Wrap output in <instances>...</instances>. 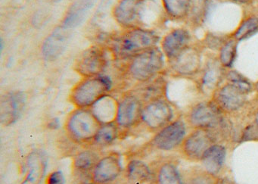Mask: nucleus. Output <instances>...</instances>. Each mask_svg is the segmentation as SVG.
<instances>
[{"mask_svg": "<svg viewBox=\"0 0 258 184\" xmlns=\"http://www.w3.org/2000/svg\"><path fill=\"white\" fill-rule=\"evenodd\" d=\"M112 88V81L105 75L84 78L72 88L69 100L77 108H90Z\"/></svg>", "mask_w": 258, "mask_h": 184, "instance_id": "obj_3", "label": "nucleus"}, {"mask_svg": "<svg viewBox=\"0 0 258 184\" xmlns=\"http://www.w3.org/2000/svg\"><path fill=\"white\" fill-rule=\"evenodd\" d=\"M226 71L219 62L217 54L208 53L200 72L193 79L198 91L203 96L211 98L224 82Z\"/></svg>", "mask_w": 258, "mask_h": 184, "instance_id": "obj_7", "label": "nucleus"}, {"mask_svg": "<svg viewBox=\"0 0 258 184\" xmlns=\"http://www.w3.org/2000/svg\"><path fill=\"white\" fill-rule=\"evenodd\" d=\"M117 105L118 101L111 95L107 94L92 105L90 109L102 125L115 121Z\"/></svg>", "mask_w": 258, "mask_h": 184, "instance_id": "obj_22", "label": "nucleus"}, {"mask_svg": "<svg viewBox=\"0 0 258 184\" xmlns=\"http://www.w3.org/2000/svg\"><path fill=\"white\" fill-rule=\"evenodd\" d=\"M126 180L131 184H147L152 181L153 174L150 167L145 161L132 159L125 170Z\"/></svg>", "mask_w": 258, "mask_h": 184, "instance_id": "obj_23", "label": "nucleus"}, {"mask_svg": "<svg viewBox=\"0 0 258 184\" xmlns=\"http://www.w3.org/2000/svg\"><path fill=\"white\" fill-rule=\"evenodd\" d=\"M101 125L90 108H77L66 120V134L75 143H89L93 141Z\"/></svg>", "mask_w": 258, "mask_h": 184, "instance_id": "obj_5", "label": "nucleus"}, {"mask_svg": "<svg viewBox=\"0 0 258 184\" xmlns=\"http://www.w3.org/2000/svg\"><path fill=\"white\" fill-rule=\"evenodd\" d=\"M60 126L59 120L58 118H54L49 122V125H48V127H49L50 129L55 130Z\"/></svg>", "mask_w": 258, "mask_h": 184, "instance_id": "obj_39", "label": "nucleus"}, {"mask_svg": "<svg viewBox=\"0 0 258 184\" xmlns=\"http://www.w3.org/2000/svg\"><path fill=\"white\" fill-rule=\"evenodd\" d=\"M227 150L220 143H214L204 153L200 163L202 168L213 176L218 177L224 168Z\"/></svg>", "mask_w": 258, "mask_h": 184, "instance_id": "obj_19", "label": "nucleus"}, {"mask_svg": "<svg viewBox=\"0 0 258 184\" xmlns=\"http://www.w3.org/2000/svg\"><path fill=\"white\" fill-rule=\"evenodd\" d=\"M122 172L120 157L117 154H109L98 161L93 169V179L96 184H113L120 178Z\"/></svg>", "mask_w": 258, "mask_h": 184, "instance_id": "obj_15", "label": "nucleus"}, {"mask_svg": "<svg viewBox=\"0 0 258 184\" xmlns=\"http://www.w3.org/2000/svg\"><path fill=\"white\" fill-rule=\"evenodd\" d=\"M120 128L116 122L102 124L92 143L98 147H106L113 144L119 137Z\"/></svg>", "mask_w": 258, "mask_h": 184, "instance_id": "obj_28", "label": "nucleus"}, {"mask_svg": "<svg viewBox=\"0 0 258 184\" xmlns=\"http://www.w3.org/2000/svg\"><path fill=\"white\" fill-rule=\"evenodd\" d=\"M195 40L188 28H176L169 31L161 41V49L167 62L176 58Z\"/></svg>", "mask_w": 258, "mask_h": 184, "instance_id": "obj_14", "label": "nucleus"}, {"mask_svg": "<svg viewBox=\"0 0 258 184\" xmlns=\"http://www.w3.org/2000/svg\"><path fill=\"white\" fill-rule=\"evenodd\" d=\"M251 121L258 125V105L255 107L251 113Z\"/></svg>", "mask_w": 258, "mask_h": 184, "instance_id": "obj_40", "label": "nucleus"}, {"mask_svg": "<svg viewBox=\"0 0 258 184\" xmlns=\"http://www.w3.org/2000/svg\"><path fill=\"white\" fill-rule=\"evenodd\" d=\"M187 135V125L184 119L176 118L156 132L152 140L155 149L170 152L179 149Z\"/></svg>", "mask_w": 258, "mask_h": 184, "instance_id": "obj_12", "label": "nucleus"}, {"mask_svg": "<svg viewBox=\"0 0 258 184\" xmlns=\"http://www.w3.org/2000/svg\"><path fill=\"white\" fill-rule=\"evenodd\" d=\"M212 0H191L189 13L185 21L188 29L196 30L205 24Z\"/></svg>", "mask_w": 258, "mask_h": 184, "instance_id": "obj_25", "label": "nucleus"}, {"mask_svg": "<svg viewBox=\"0 0 258 184\" xmlns=\"http://www.w3.org/2000/svg\"><path fill=\"white\" fill-rule=\"evenodd\" d=\"M184 184H216L217 177L210 174L203 168L189 169L183 176Z\"/></svg>", "mask_w": 258, "mask_h": 184, "instance_id": "obj_31", "label": "nucleus"}, {"mask_svg": "<svg viewBox=\"0 0 258 184\" xmlns=\"http://www.w3.org/2000/svg\"><path fill=\"white\" fill-rule=\"evenodd\" d=\"M144 102L134 93L123 95L117 105L115 122L120 129H131L141 122Z\"/></svg>", "mask_w": 258, "mask_h": 184, "instance_id": "obj_13", "label": "nucleus"}, {"mask_svg": "<svg viewBox=\"0 0 258 184\" xmlns=\"http://www.w3.org/2000/svg\"><path fill=\"white\" fill-rule=\"evenodd\" d=\"M175 108L167 98L156 99L144 104L141 122L154 132H158L176 119Z\"/></svg>", "mask_w": 258, "mask_h": 184, "instance_id": "obj_9", "label": "nucleus"}, {"mask_svg": "<svg viewBox=\"0 0 258 184\" xmlns=\"http://www.w3.org/2000/svg\"><path fill=\"white\" fill-rule=\"evenodd\" d=\"M158 34L149 28H135L122 34L116 42V50L122 58H133L135 55L158 46Z\"/></svg>", "mask_w": 258, "mask_h": 184, "instance_id": "obj_4", "label": "nucleus"}, {"mask_svg": "<svg viewBox=\"0 0 258 184\" xmlns=\"http://www.w3.org/2000/svg\"><path fill=\"white\" fill-rule=\"evenodd\" d=\"M258 32V17L250 10L244 12L239 24L229 35L238 43L247 40Z\"/></svg>", "mask_w": 258, "mask_h": 184, "instance_id": "obj_24", "label": "nucleus"}, {"mask_svg": "<svg viewBox=\"0 0 258 184\" xmlns=\"http://www.w3.org/2000/svg\"><path fill=\"white\" fill-rule=\"evenodd\" d=\"M246 142H258V125L253 122L246 125L240 134L239 143Z\"/></svg>", "mask_w": 258, "mask_h": 184, "instance_id": "obj_34", "label": "nucleus"}, {"mask_svg": "<svg viewBox=\"0 0 258 184\" xmlns=\"http://www.w3.org/2000/svg\"><path fill=\"white\" fill-rule=\"evenodd\" d=\"M143 0H119L113 9V17L123 28L140 27V11Z\"/></svg>", "mask_w": 258, "mask_h": 184, "instance_id": "obj_18", "label": "nucleus"}, {"mask_svg": "<svg viewBox=\"0 0 258 184\" xmlns=\"http://www.w3.org/2000/svg\"><path fill=\"white\" fill-rule=\"evenodd\" d=\"M64 174L61 170H55L49 173L46 178V184H64Z\"/></svg>", "mask_w": 258, "mask_h": 184, "instance_id": "obj_36", "label": "nucleus"}, {"mask_svg": "<svg viewBox=\"0 0 258 184\" xmlns=\"http://www.w3.org/2000/svg\"><path fill=\"white\" fill-rule=\"evenodd\" d=\"M229 34H217V33L208 32L205 37L199 41L202 47L205 50L212 52H218L223 46Z\"/></svg>", "mask_w": 258, "mask_h": 184, "instance_id": "obj_33", "label": "nucleus"}, {"mask_svg": "<svg viewBox=\"0 0 258 184\" xmlns=\"http://www.w3.org/2000/svg\"><path fill=\"white\" fill-rule=\"evenodd\" d=\"M216 184H236L235 181L232 180L231 178L228 176H218Z\"/></svg>", "mask_w": 258, "mask_h": 184, "instance_id": "obj_38", "label": "nucleus"}, {"mask_svg": "<svg viewBox=\"0 0 258 184\" xmlns=\"http://www.w3.org/2000/svg\"><path fill=\"white\" fill-rule=\"evenodd\" d=\"M225 81L231 83L239 87L249 95L254 93V83H252L248 78L238 71L231 69L226 71Z\"/></svg>", "mask_w": 258, "mask_h": 184, "instance_id": "obj_32", "label": "nucleus"}, {"mask_svg": "<svg viewBox=\"0 0 258 184\" xmlns=\"http://www.w3.org/2000/svg\"><path fill=\"white\" fill-rule=\"evenodd\" d=\"M167 60L158 46L147 49L131 58L127 73L137 82H149L161 75L165 69Z\"/></svg>", "mask_w": 258, "mask_h": 184, "instance_id": "obj_2", "label": "nucleus"}, {"mask_svg": "<svg viewBox=\"0 0 258 184\" xmlns=\"http://www.w3.org/2000/svg\"><path fill=\"white\" fill-rule=\"evenodd\" d=\"M71 29L60 25L55 28L42 45V55L47 61L58 59L67 49L69 40L72 37Z\"/></svg>", "mask_w": 258, "mask_h": 184, "instance_id": "obj_17", "label": "nucleus"}, {"mask_svg": "<svg viewBox=\"0 0 258 184\" xmlns=\"http://www.w3.org/2000/svg\"><path fill=\"white\" fill-rule=\"evenodd\" d=\"M216 143L215 137L209 130L193 129L187 134L179 149L184 159L200 162L207 149Z\"/></svg>", "mask_w": 258, "mask_h": 184, "instance_id": "obj_11", "label": "nucleus"}, {"mask_svg": "<svg viewBox=\"0 0 258 184\" xmlns=\"http://www.w3.org/2000/svg\"><path fill=\"white\" fill-rule=\"evenodd\" d=\"M238 43L229 34V37L217 53L219 62L226 70L232 69L235 63L238 55Z\"/></svg>", "mask_w": 258, "mask_h": 184, "instance_id": "obj_30", "label": "nucleus"}, {"mask_svg": "<svg viewBox=\"0 0 258 184\" xmlns=\"http://www.w3.org/2000/svg\"><path fill=\"white\" fill-rule=\"evenodd\" d=\"M99 159V154L95 151L90 149L81 151L74 157L72 170L93 173Z\"/></svg>", "mask_w": 258, "mask_h": 184, "instance_id": "obj_27", "label": "nucleus"}, {"mask_svg": "<svg viewBox=\"0 0 258 184\" xmlns=\"http://www.w3.org/2000/svg\"><path fill=\"white\" fill-rule=\"evenodd\" d=\"M250 10H251V11L253 12V13H254V14L258 17V6H256V7H253V6H251V7H250Z\"/></svg>", "mask_w": 258, "mask_h": 184, "instance_id": "obj_42", "label": "nucleus"}, {"mask_svg": "<svg viewBox=\"0 0 258 184\" xmlns=\"http://www.w3.org/2000/svg\"><path fill=\"white\" fill-rule=\"evenodd\" d=\"M250 95L229 82H223L210 99L226 116L238 114L248 104Z\"/></svg>", "mask_w": 258, "mask_h": 184, "instance_id": "obj_8", "label": "nucleus"}, {"mask_svg": "<svg viewBox=\"0 0 258 184\" xmlns=\"http://www.w3.org/2000/svg\"><path fill=\"white\" fill-rule=\"evenodd\" d=\"M204 52L199 41H195L176 58L167 62L169 73L176 78L194 79L203 66Z\"/></svg>", "mask_w": 258, "mask_h": 184, "instance_id": "obj_6", "label": "nucleus"}, {"mask_svg": "<svg viewBox=\"0 0 258 184\" xmlns=\"http://www.w3.org/2000/svg\"><path fill=\"white\" fill-rule=\"evenodd\" d=\"M108 64V55L103 48L93 46L78 55L74 63V69L84 78L103 75Z\"/></svg>", "mask_w": 258, "mask_h": 184, "instance_id": "obj_10", "label": "nucleus"}, {"mask_svg": "<svg viewBox=\"0 0 258 184\" xmlns=\"http://www.w3.org/2000/svg\"><path fill=\"white\" fill-rule=\"evenodd\" d=\"M26 99L23 92H10L4 95L0 103L1 123L6 126L16 123L25 109Z\"/></svg>", "mask_w": 258, "mask_h": 184, "instance_id": "obj_16", "label": "nucleus"}, {"mask_svg": "<svg viewBox=\"0 0 258 184\" xmlns=\"http://www.w3.org/2000/svg\"><path fill=\"white\" fill-rule=\"evenodd\" d=\"M166 17L174 22H185L189 13L191 0H161Z\"/></svg>", "mask_w": 258, "mask_h": 184, "instance_id": "obj_26", "label": "nucleus"}, {"mask_svg": "<svg viewBox=\"0 0 258 184\" xmlns=\"http://www.w3.org/2000/svg\"><path fill=\"white\" fill-rule=\"evenodd\" d=\"M257 1H258V0H257Z\"/></svg>", "mask_w": 258, "mask_h": 184, "instance_id": "obj_43", "label": "nucleus"}, {"mask_svg": "<svg viewBox=\"0 0 258 184\" xmlns=\"http://www.w3.org/2000/svg\"><path fill=\"white\" fill-rule=\"evenodd\" d=\"M222 1H226V2L232 3V4H236L238 6H242V7H250L253 5L255 0H222Z\"/></svg>", "mask_w": 258, "mask_h": 184, "instance_id": "obj_37", "label": "nucleus"}, {"mask_svg": "<svg viewBox=\"0 0 258 184\" xmlns=\"http://www.w3.org/2000/svg\"><path fill=\"white\" fill-rule=\"evenodd\" d=\"M227 116L220 111L211 99L193 104L187 110L184 120L187 126L193 129L209 130L218 140L219 137L224 136L229 127Z\"/></svg>", "mask_w": 258, "mask_h": 184, "instance_id": "obj_1", "label": "nucleus"}, {"mask_svg": "<svg viewBox=\"0 0 258 184\" xmlns=\"http://www.w3.org/2000/svg\"><path fill=\"white\" fill-rule=\"evenodd\" d=\"M96 0H75L66 13L61 25L69 29L79 26L92 8Z\"/></svg>", "mask_w": 258, "mask_h": 184, "instance_id": "obj_21", "label": "nucleus"}, {"mask_svg": "<svg viewBox=\"0 0 258 184\" xmlns=\"http://www.w3.org/2000/svg\"><path fill=\"white\" fill-rule=\"evenodd\" d=\"M72 184H96L93 173L72 170Z\"/></svg>", "mask_w": 258, "mask_h": 184, "instance_id": "obj_35", "label": "nucleus"}, {"mask_svg": "<svg viewBox=\"0 0 258 184\" xmlns=\"http://www.w3.org/2000/svg\"><path fill=\"white\" fill-rule=\"evenodd\" d=\"M254 93L256 99L258 100V80L254 83Z\"/></svg>", "mask_w": 258, "mask_h": 184, "instance_id": "obj_41", "label": "nucleus"}, {"mask_svg": "<svg viewBox=\"0 0 258 184\" xmlns=\"http://www.w3.org/2000/svg\"><path fill=\"white\" fill-rule=\"evenodd\" d=\"M156 179L158 184H184L177 166L172 161H166L159 166Z\"/></svg>", "mask_w": 258, "mask_h": 184, "instance_id": "obj_29", "label": "nucleus"}, {"mask_svg": "<svg viewBox=\"0 0 258 184\" xmlns=\"http://www.w3.org/2000/svg\"><path fill=\"white\" fill-rule=\"evenodd\" d=\"M47 161L43 153L32 152L26 161V175L21 184H40L46 173Z\"/></svg>", "mask_w": 258, "mask_h": 184, "instance_id": "obj_20", "label": "nucleus"}]
</instances>
